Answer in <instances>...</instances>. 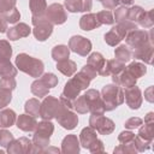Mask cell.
I'll use <instances>...</instances> for the list:
<instances>
[{"label": "cell", "mask_w": 154, "mask_h": 154, "mask_svg": "<svg viewBox=\"0 0 154 154\" xmlns=\"http://www.w3.org/2000/svg\"><path fill=\"white\" fill-rule=\"evenodd\" d=\"M63 153H78L79 152V140L76 135H67L61 143Z\"/></svg>", "instance_id": "7402d4cb"}, {"label": "cell", "mask_w": 154, "mask_h": 154, "mask_svg": "<svg viewBox=\"0 0 154 154\" xmlns=\"http://www.w3.org/2000/svg\"><path fill=\"white\" fill-rule=\"evenodd\" d=\"M8 153H36L42 152L38 147H36L32 141L26 137H20L18 140H13L11 144L7 147Z\"/></svg>", "instance_id": "30bf717a"}, {"label": "cell", "mask_w": 154, "mask_h": 154, "mask_svg": "<svg viewBox=\"0 0 154 154\" xmlns=\"http://www.w3.org/2000/svg\"><path fill=\"white\" fill-rule=\"evenodd\" d=\"M12 100V95H11V91L8 90H4V89H0V109L6 107Z\"/></svg>", "instance_id": "b9f144b4"}, {"label": "cell", "mask_w": 154, "mask_h": 154, "mask_svg": "<svg viewBox=\"0 0 154 154\" xmlns=\"http://www.w3.org/2000/svg\"><path fill=\"white\" fill-rule=\"evenodd\" d=\"M89 83H90V79L84 73H82L79 71L76 76H73L71 79H69L66 82L61 95H64L65 97H67L70 100H75L82 90H84L89 87Z\"/></svg>", "instance_id": "3957f363"}, {"label": "cell", "mask_w": 154, "mask_h": 154, "mask_svg": "<svg viewBox=\"0 0 154 154\" xmlns=\"http://www.w3.org/2000/svg\"><path fill=\"white\" fill-rule=\"evenodd\" d=\"M101 97L105 105V111L117 108L124 101V94L118 84H107L101 90Z\"/></svg>", "instance_id": "7a4b0ae2"}, {"label": "cell", "mask_w": 154, "mask_h": 154, "mask_svg": "<svg viewBox=\"0 0 154 154\" xmlns=\"http://www.w3.org/2000/svg\"><path fill=\"white\" fill-rule=\"evenodd\" d=\"M0 75L2 77H14L17 75V69L10 60H0Z\"/></svg>", "instance_id": "f546056e"}, {"label": "cell", "mask_w": 154, "mask_h": 154, "mask_svg": "<svg viewBox=\"0 0 154 154\" xmlns=\"http://www.w3.org/2000/svg\"><path fill=\"white\" fill-rule=\"evenodd\" d=\"M30 31H31V29H30V26L28 24L19 23V24H16L14 26H12V28H10L7 30V37L10 40L16 41V40L20 38V37H26L30 34Z\"/></svg>", "instance_id": "e0dca14e"}, {"label": "cell", "mask_w": 154, "mask_h": 154, "mask_svg": "<svg viewBox=\"0 0 154 154\" xmlns=\"http://www.w3.org/2000/svg\"><path fill=\"white\" fill-rule=\"evenodd\" d=\"M146 41H147L146 40V31L134 29L126 34V43H128V46L132 47V49L146 45Z\"/></svg>", "instance_id": "9a60e30c"}, {"label": "cell", "mask_w": 154, "mask_h": 154, "mask_svg": "<svg viewBox=\"0 0 154 154\" xmlns=\"http://www.w3.org/2000/svg\"><path fill=\"white\" fill-rule=\"evenodd\" d=\"M0 17L4 18L7 23L13 24V23H16V22L19 20L20 14H19V11H18L16 7H13V8L10 10V11H6V12H4V13H0Z\"/></svg>", "instance_id": "e575fe53"}, {"label": "cell", "mask_w": 154, "mask_h": 154, "mask_svg": "<svg viewBox=\"0 0 154 154\" xmlns=\"http://www.w3.org/2000/svg\"><path fill=\"white\" fill-rule=\"evenodd\" d=\"M114 18L118 23H122V22H125L128 20V8L125 6H120L114 12Z\"/></svg>", "instance_id": "60d3db41"}, {"label": "cell", "mask_w": 154, "mask_h": 154, "mask_svg": "<svg viewBox=\"0 0 154 154\" xmlns=\"http://www.w3.org/2000/svg\"><path fill=\"white\" fill-rule=\"evenodd\" d=\"M90 153H97V152H103L105 150V148H103V143H102V141L101 140H96L93 144H91V147L88 149Z\"/></svg>", "instance_id": "7dc6e473"}, {"label": "cell", "mask_w": 154, "mask_h": 154, "mask_svg": "<svg viewBox=\"0 0 154 154\" xmlns=\"http://www.w3.org/2000/svg\"><path fill=\"white\" fill-rule=\"evenodd\" d=\"M29 7L32 13V17H41V16H45L46 13L47 4H46V0H30Z\"/></svg>", "instance_id": "484cf974"}, {"label": "cell", "mask_w": 154, "mask_h": 154, "mask_svg": "<svg viewBox=\"0 0 154 154\" xmlns=\"http://www.w3.org/2000/svg\"><path fill=\"white\" fill-rule=\"evenodd\" d=\"M12 55V47L6 40H0V60H10Z\"/></svg>", "instance_id": "d590c367"}, {"label": "cell", "mask_w": 154, "mask_h": 154, "mask_svg": "<svg viewBox=\"0 0 154 154\" xmlns=\"http://www.w3.org/2000/svg\"><path fill=\"white\" fill-rule=\"evenodd\" d=\"M0 131H1V129H0Z\"/></svg>", "instance_id": "f907efd6"}, {"label": "cell", "mask_w": 154, "mask_h": 154, "mask_svg": "<svg viewBox=\"0 0 154 154\" xmlns=\"http://www.w3.org/2000/svg\"><path fill=\"white\" fill-rule=\"evenodd\" d=\"M37 125V122H36V118L34 116H30V114H20L17 119V126L18 129L23 130V131H34L35 128Z\"/></svg>", "instance_id": "44dd1931"}, {"label": "cell", "mask_w": 154, "mask_h": 154, "mask_svg": "<svg viewBox=\"0 0 154 154\" xmlns=\"http://www.w3.org/2000/svg\"><path fill=\"white\" fill-rule=\"evenodd\" d=\"M57 69L65 76L70 77L72 76L76 71H77V66H76V63L73 60H70L69 58L67 59H64V60H60V61H57Z\"/></svg>", "instance_id": "cb8c5ba5"}, {"label": "cell", "mask_w": 154, "mask_h": 154, "mask_svg": "<svg viewBox=\"0 0 154 154\" xmlns=\"http://www.w3.org/2000/svg\"><path fill=\"white\" fill-rule=\"evenodd\" d=\"M81 72H82V73H84V75H85V76H87V77H88L90 81L97 76V72H96V70H95L94 67H91L89 64H85V65L82 67Z\"/></svg>", "instance_id": "ee69618b"}, {"label": "cell", "mask_w": 154, "mask_h": 154, "mask_svg": "<svg viewBox=\"0 0 154 154\" xmlns=\"http://www.w3.org/2000/svg\"><path fill=\"white\" fill-rule=\"evenodd\" d=\"M85 101L88 103L89 112L91 113H103L105 112V105L102 101V97L100 93L95 89H89L84 94Z\"/></svg>", "instance_id": "8fae6325"}, {"label": "cell", "mask_w": 154, "mask_h": 154, "mask_svg": "<svg viewBox=\"0 0 154 154\" xmlns=\"http://www.w3.org/2000/svg\"><path fill=\"white\" fill-rule=\"evenodd\" d=\"M101 24L96 17L95 13H87L84 16H82V18L79 19V26L81 29L85 30V31H89V30H93L95 28H99Z\"/></svg>", "instance_id": "603a6c76"}, {"label": "cell", "mask_w": 154, "mask_h": 154, "mask_svg": "<svg viewBox=\"0 0 154 154\" xmlns=\"http://www.w3.org/2000/svg\"><path fill=\"white\" fill-rule=\"evenodd\" d=\"M16 65L20 71H23V72H25L29 76L35 77V78L40 77L43 72V69H45L42 60L36 59L34 57H30L25 53H20L17 55Z\"/></svg>", "instance_id": "6da1fadb"}, {"label": "cell", "mask_w": 154, "mask_h": 154, "mask_svg": "<svg viewBox=\"0 0 154 154\" xmlns=\"http://www.w3.org/2000/svg\"><path fill=\"white\" fill-rule=\"evenodd\" d=\"M41 79L46 83V85H47L49 89L53 88V87H55V85L58 84V77H57L54 73H51V72L45 73V75L41 77Z\"/></svg>", "instance_id": "ab89813d"}, {"label": "cell", "mask_w": 154, "mask_h": 154, "mask_svg": "<svg viewBox=\"0 0 154 154\" xmlns=\"http://www.w3.org/2000/svg\"><path fill=\"white\" fill-rule=\"evenodd\" d=\"M89 126L101 135H109L114 130V123L109 118L103 117L102 113H91L89 118Z\"/></svg>", "instance_id": "52a82bcc"}, {"label": "cell", "mask_w": 154, "mask_h": 154, "mask_svg": "<svg viewBox=\"0 0 154 154\" xmlns=\"http://www.w3.org/2000/svg\"><path fill=\"white\" fill-rule=\"evenodd\" d=\"M60 107H61L60 100H58V99L48 95L41 102V106H40V117L43 120H49L52 118H55V116L58 114Z\"/></svg>", "instance_id": "ba28073f"}, {"label": "cell", "mask_w": 154, "mask_h": 154, "mask_svg": "<svg viewBox=\"0 0 154 154\" xmlns=\"http://www.w3.org/2000/svg\"><path fill=\"white\" fill-rule=\"evenodd\" d=\"M114 55H116V59L122 61V63H126L130 60L131 58V49L125 46V45H122L119 46L118 48H116L114 51Z\"/></svg>", "instance_id": "4dcf8cb0"}, {"label": "cell", "mask_w": 154, "mask_h": 154, "mask_svg": "<svg viewBox=\"0 0 154 154\" xmlns=\"http://www.w3.org/2000/svg\"><path fill=\"white\" fill-rule=\"evenodd\" d=\"M46 18L52 24H63L67 19V13L60 4H52L46 8Z\"/></svg>", "instance_id": "7c38bea8"}, {"label": "cell", "mask_w": 154, "mask_h": 154, "mask_svg": "<svg viewBox=\"0 0 154 154\" xmlns=\"http://www.w3.org/2000/svg\"><path fill=\"white\" fill-rule=\"evenodd\" d=\"M105 63H106V59L102 57L101 53L99 52H95V53H91L88 58V61L87 64H89L91 67H94L99 75V72L102 70V67L105 66Z\"/></svg>", "instance_id": "4316f807"}, {"label": "cell", "mask_w": 154, "mask_h": 154, "mask_svg": "<svg viewBox=\"0 0 154 154\" xmlns=\"http://www.w3.org/2000/svg\"><path fill=\"white\" fill-rule=\"evenodd\" d=\"M73 109H76L77 113H81V114H84V113L89 112L88 103H87V101H85L84 95H78V96L73 100Z\"/></svg>", "instance_id": "d6a6232c"}, {"label": "cell", "mask_w": 154, "mask_h": 154, "mask_svg": "<svg viewBox=\"0 0 154 154\" xmlns=\"http://www.w3.org/2000/svg\"><path fill=\"white\" fill-rule=\"evenodd\" d=\"M135 140V135L130 131H123L119 136H118V141L120 143H132Z\"/></svg>", "instance_id": "7bdbcfd3"}, {"label": "cell", "mask_w": 154, "mask_h": 154, "mask_svg": "<svg viewBox=\"0 0 154 154\" xmlns=\"http://www.w3.org/2000/svg\"><path fill=\"white\" fill-rule=\"evenodd\" d=\"M140 125H142V120L137 117L136 118L132 117L125 122V128H128V129H135V128H138Z\"/></svg>", "instance_id": "bcb514c9"}, {"label": "cell", "mask_w": 154, "mask_h": 154, "mask_svg": "<svg viewBox=\"0 0 154 154\" xmlns=\"http://www.w3.org/2000/svg\"><path fill=\"white\" fill-rule=\"evenodd\" d=\"M55 119L58 120V123L64 128V129H67V130H72L76 128L77 123H78V117L76 113H73L70 108L65 107L63 103H61V107L58 112V114L55 116Z\"/></svg>", "instance_id": "9c48e42d"}, {"label": "cell", "mask_w": 154, "mask_h": 154, "mask_svg": "<svg viewBox=\"0 0 154 154\" xmlns=\"http://www.w3.org/2000/svg\"><path fill=\"white\" fill-rule=\"evenodd\" d=\"M53 131H54V126L51 122L43 120V122L38 123L35 128L32 143L42 150L43 147H47L49 144V138H51V135L53 134Z\"/></svg>", "instance_id": "277c9868"}, {"label": "cell", "mask_w": 154, "mask_h": 154, "mask_svg": "<svg viewBox=\"0 0 154 154\" xmlns=\"http://www.w3.org/2000/svg\"><path fill=\"white\" fill-rule=\"evenodd\" d=\"M7 22L4 19V18H1L0 17V32H5L6 31V29H7Z\"/></svg>", "instance_id": "c3c4849f"}, {"label": "cell", "mask_w": 154, "mask_h": 154, "mask_svg": "<svg viewBox=\"0 0 154 154\" xmlns=\"http://www.w3.org/2000/svg\"><path fill=\"white\" fill-rule=\"evenodd\" d=\"M126 70H128L135 78H138V77H141V76H143V75L146 73V66H144V64H141V63H137V61L131 63V64L128 66Z\"/></svg>", "instance_id": "836d02e7"}, {"label": "cell", "mask_w": 154, "mask_h": 154, "mask_svg": "<svg viewBox=\"0 0 154 154\" xmlns=\"http://www.w3.org/2000/svg\"><path fill=\"white\" fill-rule=\"evenodd\" d=\"M40 106H41V102L37 100V99H30L25 102V112L30 116H34L35 118L40 116Z\"/></svg>", "instance_id": "1f68e13d"}, {"label": "cell", "mask_w": 154, "mask_h": 154, "mask_svg": "<svg viewBox=\"0 0 154 154\" xmlns=\"http://www.w3.org/2000/svg\"><path fill=\"white\" fill-rule=\"evenodd\" d=\"M112 78H113V82L116 84H118L119 87L129 88V87H132V85L136 84V78L125 69L122 72H119L117 75H113Z\"/></svg>", "instance_id": "ac0fdd59"}, {"label": "cell", "mask_w": 154, "mask_h": 154, "mask_svg": "<svg viewBox=\"0 0 154 154\" xmlns=\"http://www.w3.org/2000/svg\"><path fill=\"white\" fill-rule=\"evenodd\" d=\"M32 24L35 26L32 32L37 41H45L51 36L53 31V24L46 18V16L32 17Z\"/></svg>", "instance_id": "8992f818"}, {"label": "cell", "mask_w": 154, "mask_h": 154, "mask_svg": "<svg viewBox=\"0 0 154 154\" xmlns=\"http://www.w3.org/2000/svg\"><path fill=\"white\" fill-rule=\"evenodd\" d=\"M134 29H136V25L130 20L118 23V25L113 26L107 34H105V41L109 46H116L126 36V34L130 30H134Z\"/></svg>", "instance_id": "5b68a950"}, {"label": "cell", "mask_w": 154, "mask_h": 154, "mask_svg": "<svg viewBox=\"0 0 154 154\" xmlns=\"http://www.w3.org/2000/svg\"><path fill=\"white\" fill-rule=\"evenodd\" d=\"M65 7L70 12H84L91 8V0H65Z\"/></svg>", "instance_id": "ffe728a7"}, {"label": "cell", "mask_w": 154, "mask_h": 154, "mask_svg": "<svg viewBox=\"0 0 154 154\" xmlns=\"http://www.w3.org/2000/svg\"><path fill=\"white\" fill-rule=\"evenodd\" d=\"M48 91H49V88L46 85V83L40 78V79H36L32 84H31V93L38 97H43V96H47L48 95Z\"/></svg>", "instance_id": "83f0119b"}, {"label": "cell", "mask_w": 154, "mask_h": 154, "mask_svg": "<svg viewBox=\"0 0 154 154\" xmlns=\"http://www.w3.org/2000/svg\"><path fill=\"white\" fill-rule=\"evenodd\" d=\"M70 54V49L65 45H58L52 49V58L55 61H60L64 59H67Z\"/></svg>", "instance_id": "f1b7e54d"}, {"label": "cell", "mask_w": 154, "mask_h": 154, "mask_svg": "<svg viewBox=\"0 0 154 154\" xmlns=\"http://www.w3.org/2000/svg\"><path fill=\"white\" fill-rule=\"evenodd\" d=\"M125 69L124 63L117 60V59H112V60H106L105 66L102 67V70L99 72L100 76H109V75H117L119 72H122Z\"/></svg>", "instance_id": "2e32d148"}, {"label": "cell", "mask_w": 154, "mask_h": 154, "mask_svg": "<svg viewBox=\"0 0 154 154\" xmlns=\"http://www.w3.org/2000/svg\"><path fill=\"white\" fill-rule=\"evenodd\" d=\"M123 94H124V99H125L128 106H129L131 109H137V108L141 106L142 96H141V90H140V88H137L136 85L129 87V88L125 89V91H124Z\"/></svg>", "instance_id": "5bb4252c"}, {"label": "cell", "mask_w": 154, "mask_h": 154, "mask_svg": "<svg viewBox=\"0 0 154 154\" xmlns=\"http://www.w3.org/2000/svg\"><path fill=\"white\" fill-rule=\"evenodd\" d=\"M14 5H16V0H0V13L12 10Z\"/></svg>", "instance_id": "f6af8a7d"}, {"label": "cell", "mask_w": 154, "mask_h": 154, "mask_svg": "<svg viewBox=\"0 0 154 154\" xmlns=\"http://www.w3.org/2000/svg\"><path fill=\"white\" fill-rule=\"evenodd\" d=\"M16 85H17V83H16L14 77H2L0 79V89L12 91L16 88Z\"/></svg>", "instance_id": "8d00e7d4"}, {"label": "cell", "mask_w": 154, "mask_h": 154, "mask_svg": "<svg viewBox=\"0 0 154 154\" xmlns=\"http://www.w3.org/2000/svg\"><path fill=\"white\" fill-rule=\"evenodd\" d=\"M97 140L96 137V130L93 129L91 126H87L81 131L79 135V143L82 144V147H84L85 149H89L91 147V144Z\"/></svg>", "instance_id": "d6986e66"}, {"label": "cell", "mask_w": 154, "mask_h": 154, "mask_svg": "<svg viewBox=\"0 0 154 154\" xmlns=\"http://www.w3.org/2000/svg\"><path fill=\"white\" fill-rule=\"evenodd\" d=\"M16 122V113L13 109L5 108L0 111V128L12 126Z\"/></svg>", "instance_id": "d4e9b609"}, {"label": "cell", "mask_w": 154, "mask_h": 154, "mask_svg": "<svg viewBox=\"0 0 154 154\" xmlns=\"http://www.w3.org/2000/svg\"><path fill=\"white\" fill-rule=\"evenodd\" d=\"M99 1H101V2H102V1H103V0H99Z\"/></svg>", "instance_id": "681fc988"}, {"label": "cell", "mask_w": 154, "mask_h": 154, "mask_svg": "<svg viewBox=\"0 0 154 154\" xmlns=\"http://www.w3.org/2000/svg\"><path fill=\"white\" fill-rule=\"evenodd\" d=\"M13 140H14V137L10 131H7V130L0 131V146L1 147H8Z\"/></svg>", "instance_id": "f35d334b"}, {"label": "cell", "mask_w": 154, "mask_h": 154, "mask_svg": "<svg viewBox=\"0 0 154 154\" xmlns=\"http://www.w3.org/2000/svg\"><path fill=\"white\" fill-rule=\"evenodd\" d=\"M69 48L72 52L79 54L82 57H85L91 51V42L88 38L83 37V36L76 35V36H72L70 38V41H69Z\"/></svg>", "instance_id": "4fadbf2b"}, {"label": "cell", "mask_w": 154, "mask_h": 154, "mask_svg": "<svg viewBox=\"0 0 154 154\" xmlns=\"http://www.w3.org/2000/svg\"><path fill=\"white\" fill-rule=\"evenodd\" d=\"M96 17H97L100 24H112L114 22L113 16H112V12L111 11H107V10H103V11L96 13Z\"/></svg>", "instance_id": "74e56055"}]
</instances>
